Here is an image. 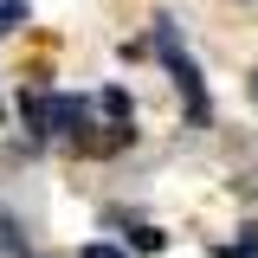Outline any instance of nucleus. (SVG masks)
<instances>
[{
    "label": "nucleus",
    "instance_id": "nucleus-7",
    "mask_svg": "<svg viewBox=\"0 0 258 258\" xmlns=\"http://www.w3.org/2000/svg\"><path fill=\"white\" fill-rule=\"evenodd\" d=\"M129 239H136V245H142V252H161V245H168V239H161L155 226H136V232H129Z\"/></svg>",
    "mask_w": 258,
    "mask_h": 258
},
{
    "label": "nucleus",
    "instance_id": "nucleus-8",
    "mask_svg": "<svg viewBox=\"0 0 258 258\" xmlns=\"http://www.w3.org/2000/svg\"><path fill=\"white\" fill-rule=\"evenodd\" d=\"M252 97H258V71H252Z\"/></svg>",
    "mask_w": 258,
    "mask_h": 258
},
{
    "label": "nucleus",
    "instance_id": "nucleus-9",
    "mask_svg": "<svg viewBox=\"0 0 258 258\" xmlns=\"http://www.w3.org/2000/svg\"><path fill=\"white\" fill-rule=\"evenodd\" d=\"M26 258H45V252H26Z\"/></svg>",
    "mask_w": 258,
    "mask_h": 258
},
{
    "label": "nucleus",
    "instance_id": "nucleus-2",
    "mask_svg": "<svg viewBox=\"0 0 258 258\" xmlns=\"http://www.w3.org/2000/svg\"><path fill=\"white\" fill-rule=\"evenodd\" d=\"M168 78H174V91L187 97V123H207V116H213V103H207V78H200V64L187 58V52H168Z\"/></svg>",
    "mask_w": 258,
    "mask_h": 258
},
{
    "label": "nucleus",
    "instance_id": "nucleus-1",
    "mask_svg": "<svg viewBox=\"0 0 258 258\" xmlns=\"http://www.w3.org/2000/svg\"><path fill=\"white\" fill-rule=\"evenodd\" d=\"M20 116H26L32 136H45V142H71V136L91 129V103L71 97V91H32V97H20Z\"/></svg>",
    "mask_w": 258,
    "mask_h": 258
},
{
    "label": "nucleus",
    "instance_id": "nucleus-6",
    "mask_svg": "<svg viewBox=\"0 0 258 258\" xmlns=\"http://www.w3.org/2000/svg\"><path fill=\"white\" fill-rule=\"evenodd\" d=\"M78 258H129V252H123V245H110V239H91Z\"/></svg>",
    "mask_w": 258,
    "mask_h": 258
},
{
    "label": "nucleus",
    "instance_id": "nucleus-4",
    "mask_svg": "<svg viewBox=\"0 0 258 258\" xmlns=\"http://www.w3.org/2000/svg\"><path fill=\"white\" fill-rule=\"evenodd\" d=\"M26 20H32V7H26V0H0V39H7V32H20Z\"/></svg>",
    "mask_w": 258,
    "mask_h": 258
},
{
    "label": "nucleus",
    "instance_id": "nucleus-5",
    "mask_svg": "<svg viewBox=\"0 0 258 258\" xmlns=\"http://www.w3.org/2000/svg\"><path fill=\"white\" fill-rule=\"evenodd\" d=\"M213 258H258V226H245V232H239L232 245H220Z\"/></svg>",
    "mask_w": 258,
    "mask_h": 258
},
{
    "label": "nucleus",
    "instance_id": "nucleus-3",
    "mask_svg": "<svg viewBox=\"0 0 258 258\" xmlns=\"http://www.w3.org/2000/svg\"><path fill=\"white\" fill-rule=\"evenodd\" d=\"M103 116H110V123H136V103H129L123 84H110V91H103Z\"/></svg>",
    "mask_w": 258,
    "mask_h": 258
}]
</instances>
